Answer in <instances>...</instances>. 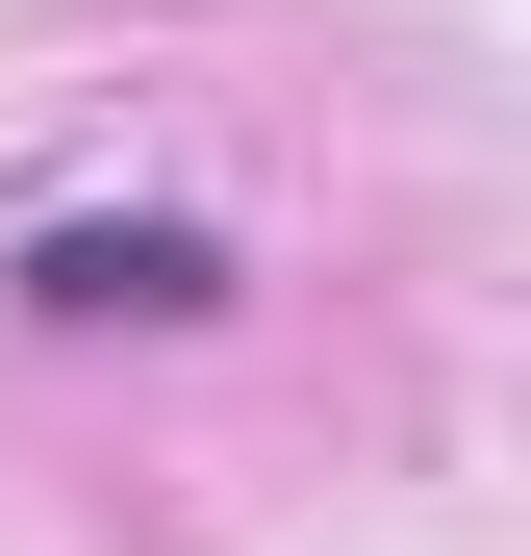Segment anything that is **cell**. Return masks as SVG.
Masks as SVG:
<instances>
[{"label": "cell", "mask_w": 531, "mask_h": 556, "mask_svg": "<svg viewBox=\"0 0 531 556\" xmlns=\"http://www.w3.org/2000/svg\"><path fill=\"white\" fill-rule=\"evenodd\" d=\"M203 278H228L203 228H51V253H26V304H51V329H102V304H203Z\"/></svg>", "instance_id": "6da1fadb"}]
</instances>
